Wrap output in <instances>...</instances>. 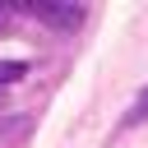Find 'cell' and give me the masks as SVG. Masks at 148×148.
Listing matches in <instances>:
<instances>
[{
	"instance_id": "cell-3",
	"label": "cell",
	"mask_w": 148,
	"mask_h": 148,
	"mask_svg": "<svg viewBox=\"0 0 148 148\" xmlns=\"http://www.w3.org/2000/svg\"><path fill=\"white\" fill-rule=\"evenodd\" d=\"M28 74V60H0V83H18Z\"/></svg>"
},
{
	"instance_id": "cell-1",
	"label": "cell",
	"mask_w": 148,
	"mask_h": 148,
	"mask_svg": "<svg viewBox=\"0 0 148 148\" xmlns=\"http://www.w3.org/2000/svg\"><path fill=\"white\" fill-rule=\"evenodd\" d=\"M23 9L32 18H42L46 28H60V32L83 28V5H74V0H28Z\"/></svg>"
},
{
	"instance_id": "cell-4",
	"label": "cell",
	"mask_w": 148,
	"mask_h": 148,
	"mask_svg": "<svg viewBox=\"0 0 148 148\" xmlns=\"http://www.w3.org/2000/svg\"><path fill=\"white\" fill-rule=\"evenodd\" d=\"M14 14H18L14 5H0V28H9V18H14Z\"/></svg>"
},
{
	"instance_id": "cell-2",
	"label": "cell",
	"mask_w": 148,
	"mask_h": 148,
	"mask_svg": "<svg viewBox=\"0 0 148 148\" xmlns=\"http://www.w3.org/2000/svg\"><path fill=\"white\" fill-rule=\"evenodd\" d=\"M143 120H148V88H143V92L134 97V106L125 111V125H143Z\"/></svg>"
}]
</instances>
